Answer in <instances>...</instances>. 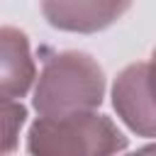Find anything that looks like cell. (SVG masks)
<instances>
[{"label":"cell","mask_w":156,"mask_h":156,"mask_svg":"<svg viewBox=\"0 0 156 156\" xmlns=\"http://www.w3.org/2000/svg\"><path fill=\"white\" fill-rule=\"evenodd\" d=\"M105 98V71L85 51H51L44 56L32 107L39 117L98 110Z\"/></svg>","instance_id":"obj_1"},{"label":"cell","mask_w":156,"mask_h":156,"mask_svg":"<svg viewBox=\"0 0 156 156\" xmlns=\"http://www.w3.org/2000/svg\"><path fill=\"white\" fill-rule=\"evenodd\" d=\"M27 119V107L20 100H2V127H5V144H2V154L10 156L17 146V136L20 129Z\"/></svg>","instance_id":"obj_6"},{"label":"cell","mask_w":156,"mask_h":156,"mask_svg":"<svg viewBox=\"0 0 156 156\" xmlns=\"http://www.w3.org/2000/svg\"><path fill=\"white\" fill-rule=\"evenodd\" d=\"M127 146L124 132L98 110L37 117L27 132L29 156H119Z\"/></svg>","instance_id":"obj_2"},{"label":"cell","mask_w":156,"mask_h":156,"mask_svg":"<svg viewBox=\"0 0 156 156\" xmlns=\"http://www.w3.org/2000/svg\"><path fill=\"white\" fill-rule=\"evenodd\" d=\"M134 0H41L44 20L61 32L95 34L127 15Z\"/></svg>","instance_id":"obj_4"},{"label":"cell","mask_w":156,"mask_h":156,"mask_svg":"<svg viewBox=\"0 0 156 156\" xmlns=\"http://www.w3.org/2000/svg\"><path fill=\"white\" fill-rule=\"evenodd\" d=\"M112 107L132 134L156 139V61H136L117 73Z\"/></svg>","instance_id":"obj_3"},{"label":"cell","mask_w":156,"mask_h":156,"mask_svg":"<svg viewBox=\"0 0 156 156\" xmlns=\"http://www.w3.org/2000/svg\"><path fill=\"white\" fill-rule=\"evenodd\" d=\"M0 95L2 100H22L37 85V66L27 34L5 24L0 29Z\"/></svg>","instance_id":"obj_5"},{"label":"cell","mask_w":156,"mask_h":156,"mask_svg":"<svg viewBox=\"0 0 156 156\" xmlns=\"http://www.w3.org/2000/svg\"><path fill=\"white\" fill-rule=\"evenodd\" d=\"M124 156H156V141L154 144H146V146H141V149H136L132 154H124Z\"/></svg>","instance_id":"obj_7"},{"label":"cell","mask_w":156,"mask_h":156,"mask_svg":"<svg viewBox=\"0 0 156 156\" xmlns=\"http://www.w3.org/2000/svg\"><path fill=\"white\" fill-rule=\"evenodd\" d=\"M151 61H156V46H154V54H151Z\"/></svg>","instance_id":"obj_8"}]
</instances>
